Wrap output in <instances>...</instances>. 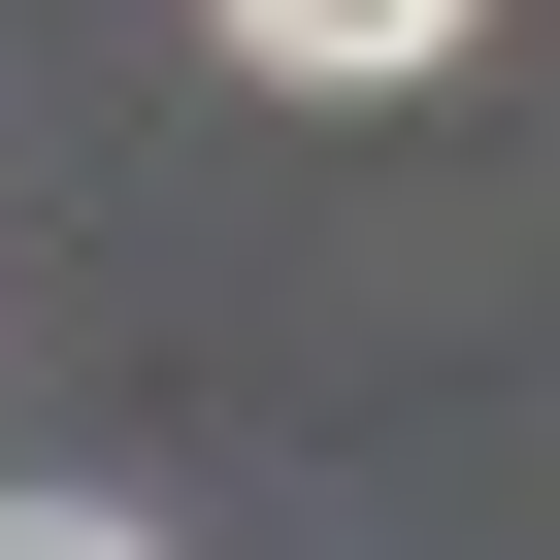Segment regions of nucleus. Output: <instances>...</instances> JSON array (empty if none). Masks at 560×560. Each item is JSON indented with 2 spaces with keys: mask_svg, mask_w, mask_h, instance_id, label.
<instances>
[{
  "mask_svg": "<svg viewBox=\"0 0 560 560\" xmlns=\"http://www.w3.org/2000/svg\"><path fill=\"white\" fill-rule=\"evenodd\" d=\"M0 560H165V527H132V494H0Z\"/></svg>",
  "mask_w": 560,
  "mask_h": 560,
  "instance_id": "f03ea898",
  "label": "nucleus"
},
{
  "mask_svg": "<svg viewBox=\"0 0 560 560\" xmlns=\"http://www.w3.org/2000/svg\"><path fill=\"white\" fill-rule=\"evenodd\" d=\"M462 34H494V0H231V67H330V100L363 67H462Z\"/></svg>",
  "mask_w": 560,
  "mask_h": 560,
  "instance_id": "f257e3e1",
  "label": "nucleus"
}]
</instances>
